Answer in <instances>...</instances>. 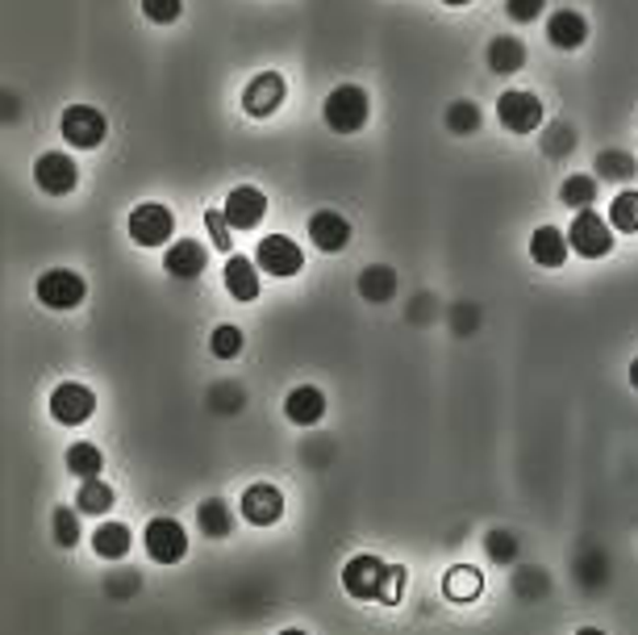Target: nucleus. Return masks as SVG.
I'll list each match as a JSON object with an SVG mask.
<instances>
[{
  "label": "nucleus",
  "mask_w": 638,
  "mask_h": 635,
  "mask_svg": "<svg viewBox=\"0 0 638 635\" xmlns=\"http://www.w3.org/2000/svg\"><path fill=\"white\" fill-rule=\"evenodd\" d=\"M630 389H635V393H638V360L630 364Z\"/></svg>",
  "instance_id": "39"
},
{
  "label": "nucleus",
  "mask_w": 638,
  "mask_h": 635,
  "mask_svg": "<svg viewBox=\"0 0 638 635\" xmlns=\"http://www.w3.org/2000/svg\"><path fill=\"white\" fill-rule=\"evenodd\" d=\"M443 593H447L451 602H475V598L484 593V577H480V569H472V565H451L447 577H443Z\"/></svg>",
  "instance_id": "22"
},
{
  "label": "nucleus",
  "mask_w": 638,
  "mask_h": 635,
  "mask_svg": "<svg viewBox=\"0 0 638 635\" xmlns=\"http://www.w3.org/2000/svg\"><path fill=\"white\" fill-rule=\"evenodd\" d=\"M489 67H493L496 76H514V71L526 67V46L517 43V38L496 34L493 43H489Z\"/></svg>",
  "instance_id": "24"
},
{
  "label": "nucleus",
  "mask_w": 638,
  "mask_h": 635,
  "mask_svg": "<svg viewBox=\"0 0 638 635\" xmlns=\"http://www.w3.org/2000/svg\"><path fill=\"white\" fill-rule=\"evenodd\" d=\"M284 97H289L284 76L280 71H259L247 85V92H243V109H247L250 118H271L276 109L284 105Z\"/></svg>",
  "instance_id": "14"
},
{
  "label": "nucleus",
  "mask_w": 638,
  "mask_h": 635,
  "mask_svg": "<svg viewBox=\"0 0 638 635\" xmlns=\"http://www.w3.org/2000/svg\"><path fill=\"white\" fill-rule=\"evenodd\" d=\"M359 297L371 301V305H384L396 297V272H392L389 264H371L359 272Z\"/></svg>",
  "instance_id": "21"
},
{
  "label": "nucleus",
  "mask_w": 638,
  "mask_h": 635,
  "mask_svg": "<svg viewBox=\"0 0 638 635\" xmlns=\"http://www.w3.org/2000/svg\"><path fill=\"white\" fill-rule=\"evenodd\" d=\"M243 331L238 326H213V335H209V352L217 356V360H238L243 356Z\"/></svg>",
  "instance_id": "30"
},
{
  "label": "nucleus",
  "mask_w": 638,
  "mask_h": 635,
  "mask_svg": "<svg viewBox=\"0 0 638 635\" xmlns=\"http://www.w3.org/2000/svg\"><path fill=\"white\" fill-rule=\"evenodd\" d=\"M609 226L622 234H638V189H622L609 201Z\"/></svg>",
  "instance_id": "27"
},
{
  "label": "nucleus",
  "mask_w": 638,
  "mask_h": 635,
  "mask_svg": "<svg viewBox=\"0 0 638 635\" xmlns=\"http://www.w3.org/2000/svg\"><path fill=\"white\" fill-rule=\"evenodd\" d=\"M310 238L317 252L338 255L350 243V222L338 210H317L310 218Z\"/></svg>",
  "instance_id": "16"
},
{
  "label": "nucleus",
  "mask_w": 638,
  "mask_h": 635,
  "mask_svg": "<svg viewBox=\"0 0 638 635\" xmlns=\"http://www.w3.org/2000/svg\"><path fill=\"white\" fill-rule=\"evenodd\" d=\"M284 419L292 426H317L326 419V393L317 385H296L284 398Z\"/></svg>",
  "instance_id": "17"
},
{
  "label": "nucleus",
  "mask_w": 638,
  "mask_h": 635,
  "mask_svg": "<svg viewBox=\"0 0 638 635\" xmlns=\"http://www.w3.org/2000/svg\"><path fill=\"white\" fill-rule=\"evenodd\" d=\"M255 268L276 276V280H289V276L305 268V252L296 247V238H289V234H268L255 247Z\"/></svg>",
  "instance_id": "3"
},
{
  "label": "nucleus",
  "mask_w": 638,
  "mask_h": 635,
  "mask_svg": "<svg viewBox=\"0 0 638 635\" xmlns=\"http://www.w3.org/2000/svg\"><path fill=\"white\" fill-rule=\"evenodd\" d=\"M101 468H104V452L97 444H71L67 447V472H71V477L92 481V477H101Z\"/></svg>",
  "instance_id": "26"
},
{
  "label": "nucleus",
  "mask_w": 638,
  "mask_h": 635,
  "mask_svg": "<svg viewBox=\"0 0 638 635\" xmlns=\"http://www.w3.org/2000/svg\"><path fill=\"white\" fill-rule=\"evenodd\" d=\"M259 268H255V259L247 255H230L226 259V293L234 301H255L259 297Z\"/></svg>",
  "instance_id": "20"
},
{
  "label": "nucleus",
  "mask_w": 638,
  "mask_h": 635,
  "mask_svg": "<svg viewBox=\"0 0 638 635\" xmlns=\"http://www.w3.org/2000/svg\"><path fill=\"white\" fill-rule=\"evenodd\" d=\"M143 13H146V22L171 25V22H180V13H184V0H143Z\"/></svg>",
  "instance_id": "36"
},
{
  "label": "nucleus",
  "mask_w": 638,
  "mask_h": 635,
  "mask_svg": "<svg viewBox=\"0 0 638 635\" xmlns=\"http://www.w3.org/2000/svg\"><path fill=\"white\" fill-rule=\"evenodd\" d=\"M484 548H489V560H496V565H514L517 560V535H510V531H489Z\"/></svg>",
  "instance_id": "32"
},
{
  "label": "nucleus",
  "mask_w": 638,
  "mask_h": 635,
  "mask_svg": "<svg viewBox=\"0 0 638 635\" xmlns=\"http://www.w3.org/2000/svg\"><path fill=\"white\" fill-rule=\"evenodd\" d=\"M97 410V393L80 381H63L51 393V419L59 426H83Z\"/></svg>",
  "instance_id": "8"
},
{
  "label": "nucleus",
  "mask_w": 638,
  "mask_h": 635,
  "mask_svg": "<svg viewBox=\"0 0 638 635\" xmlns=\"http://www.w3.org/2000/svg\"><path fill=\"white\" fill-rule=\"evenodd\" d=\"M130 548H134V535H130L125 523H101V527L92 531V552L101 560H122Z\"/></svg>",
  "instance_id": "23"
},
{
  "label": "nucleus",
  "mask_w": 638,
  "mask_h": 635,
  "mask_svg": "<svg viewBox=\"0 0 638 635\" xmlns=\"http://www.w3.org/2000/svg\"><path fill=\"white\" fill-rule=\"evenodd\" d=\"M597 171L605 180H630V176H635V159L622 155V151H605L597 159Z\"/></svg>",
  "instance_id": "33"
},
{
  "label": "nucleus",
  "mask_w": 638,
  "mask_h": 635,
  "mask_svg": "<svg viewBox=\"0 0 638 635\" xmlns=\"http://www.w3.org/2000/svg\"><path fill=\"white\" fill-rule=\"evenodd\" d=\"M197 523H201V531H205L209 539H226L230 531H234V510L222 498H205L197 506Z\"/></svg>",
  "instance_id": "25"
},
{
  "label": "nucleus",
  "mask_w": 638,
  "mask_h": 635,
  "mask_svg": "<svg viewBox=\"0 0 638 635\" xmlns=\"http://www.w3.org/2000/svg\"><path fill=\"white\" fill-rule=\"evenodd\" d=\"M280 635H310V632H301V627H284Z\"/></svg>",
  "instance_id": "42"
},
{
  "label": "nucleus",
  "mask_w": 638,
  "mask_h": 635,
  "mask_svg": "<svg viewBox=\"0 0 638 635\" xmlns=\"http://www.w3.org/2000/svg\"><path fill=\"white\" fill-rule=\"evenodd\" d=\"M205 222H209V231H213L217 252H230V231H226V218H222V210H205Z\"/></svg>",
  "instance_id": "38"
},
{
  "label": "nucleus",
  "mask_w": 638,
  "mask_h": 635,
  "mask_svg": "<svg viewBox=\"0 0 638 635\" xmlns=\"http://www.w3.org/2000/svg\"><path fill=\"white\" fill-rule=\"evenodd\" d=\"M171 231H176V218L167 205L159 201H143L138 210L130 213V238L138 247H167L171 243Z\"/></svg>",
  "instance_id": "7"
},
{
  "label": "nucleus",
  "mask_w": 638,
  "mask_h": 635,
  "mask_svg": "<svg viewBox=\"0 0 638 635\" xmlns=\"http://www.w3.org/2000/svg\"><path fill=\"white\" fill-rule=\"evenodd\" d=\"M230 231H255L264 218H268V192L255 189V185H238L222 205Z\"/></svg>",
  "instance_id": "13"
},
{
  "label": "nucleus",
  "mask_w": 638,
  "mask_h": 635,
  "mask_svg": "<svg viewBox=\"0 0 638 635\" xmlns=\"http://www.w3.org/2000/svg\"><path fill=\"white\" fill-rule=\"evenodd\" d=\"M83 297H88V285L71 268H51L38 276V301L46 310H76Z\"/></svg>",
  "instance_id": "10"
},
{
  "label": "nucleus",
  "mask_w": 638,
  "mask_h": 635,
  "mask_svg": "<svg viewBox=\"0 0 638 635\" xmlns=\"http://www.w3.org/2000/svg\"><path fill=\"white\" fill-rule=\"evenodd\" d=\"M547 43L559 46V51H580L589 43V22L580 18L577 9H559L547 18Z\"/></svg>",
  "instance_id": "18"
},
{
  "label": "nucleus",
  "mask_w": 638,
  "mask_h": 635,
  "mask_svg": "<svg viewBox=\"0 0 638 635\" xmlns=\"http://www.w3.org/2000/svg\"><path fill=\"white\" fill-rule=\"evenodd\" d=\"M384 572L389 565L371 552H359L343 565V590L355 598V602H380V590H384Z\"/></svg>",
  "instance_id": "4"
},
{
  "label": "nucleus",
  "mask_w": 638,
  "mask_h": 635,
  "mask_svg": "<svg viewBox=\"0 0 638 635\" xmlns=\"http://www.w3.org/2000/svg\"><path fill=\"white\" fill-rule=\"evenodd\" d=\"M55 544L59 548H76L80 544V519L71 514V506L55 510Z\"/></svg>",
  "instance_id": "34"
},
{
  "label": "nucleus",
  "mask_w": 638,
  "mask_h": 635,
  "mask_svg": "<svg viewBox=\"0 0 638 635\" xmlns=\"http://www.w3.org/2000/svg\"><path fill=\"white\" fill-rule=\"evenodd\" d=\"M238 510H243V519H247L250 527H276L284 519V493H280V486L255 481V486L243 489Z\"/></svg>",
  "instance_id": "12"
},
{
  "label": "nucleus",
  "mask_w": 638,
  "mask_h": 635,
  "mask_svg": "<svg viewBox=\"0 0 638 635\" xmlns=\"http://www.w3.org/2000/svg\"><path fill=\"white\" fill-rule=\"evenodd\" d=\"M322 118H326V126L334 130V134H355V130H363L368 126V118H371L368 92H363L359 85H338L326 97Z\"/></svg>",
  "instance_id": "1"
},
{
  "label": "nucleus",
  "mask_w": 638,
  "mask_h": 635,
  "mask_svg": "<svg viewBox=\"0 0 638 635\" xmlns=\"http://www.w3.org/2000/svg\"><path fill=\"white\" fill-rule=\"evenodd\" d=\"M34 185L46 197H67V192H76V185H80V168H76V159L67 151H46V155H38V164H34Z\"/></svg>",
  "instance_id": "9"
},
{
  "label": "nucleus",
  "mask_w": 638,
  "mask_h": 635,
  "mask_svg": "<svg viewBox=\"0 0 638 635\" xmlns=\"http://www.w3.org/2000/svg\"><path fill=\"white\" fill-rule=\"evenodd\" d=\"M496 122L510 130V134H535L542 126V101L535 92H501L496 101Z\"/></svg>",
  "instance_id": "11"
},
{
  "label": "nucleus",
  "mask_w": 638,
  "mask_h": 635,
  "mask_svg": "<svg viewBox=\"0 0 638 635\" xmlns=\"http://www.w3.org/2000/svg\"><path fill=\"white\" fill-rule=\"evenodd\" d=\"M443 4H451V9H463V4H472V0H443Z\"/></svg>",
  "instance_id": "41"
},
{
  "label": "nucleus",
  "mask_w": 638,
  "mask_h": 635,
  "mask_svg": "<svg viewBox=\"0 0 638 635\" xmlns=\"http://www.w3.org/2000/svg\"><path fill=\"white\" fill-rule=\"evenodd\" d=\"M59 130H63V138H67L71 147L92 151V147H101V143H104V134H109V122H104L101 109H92V105H67V109H63V118H59Z\"/></svg>",
  "instance_id": "5"
},
{
  "label": "nucleus",
  "mask_w": 638,
  "mask_h": 635,
  "mask_svg": "<svg viewBox=\"0 0 638 635\" xmlns=\"http://www.w3.org/2000/svg\"><path fill=\"white\" fill-rule=\"evenodd\" d=\"M143 544L155 565H180L188 556V531L176 519H150L143 531Z\"/></svg>",
  "instance_id": "6"
},
{
  "label": "nucleus",
  "mask_w": 638,
  "mask_h": 635,
  "mask_svg": "<svg viewBox=\"0 0 638 635\" xmlns=\"http://www.w3.org/2000/svg\"><path fill=\"white\" fill-rule=\"evenodd\" d=\"M568 234L556 231V226H538L530 234V259H535L538 268H563L568 264Z\"/></svg>",
  "instance_id": "19"
},
{
  "label": "nucleus",
  "mask_w": 638,
  "mask_h": 635,
  "mask_svg": "<svg viewBox=\"0 0 638 635\" xmlns=\"http://www.w3.org/2000/svg\"><path fill=\"white\" fill-rule=\"evenodd\" d=\"M113 502H117V493H113V486H104L101 477L83 481L80 498H76V506H80L83 514H109V510H113Z\"/></svg>",
  "instance_id": "28"
},
{
  "label": "nucleus",
  "mask_w": 638,
  "mask_h": 635,
  "mask_svg": "<svg viewBox=\"0 0 638 635\" xmlns=\"http://www.w3.org/2000/svg\"><path fill=\"white\" fill-rule=\"evenodd\" d=\"M542 9H547V0H505V13H510L514 22H538Z\"/></svg>",
  "instance_id": "37"
},
{
  "label": "nucleus",
  "mask_w": 638,
  "mask_h": 635,
  "mask_svg": "<svg viewBox=\"0 0 638 635\" xmlns=\"http://www.w3.org/2000/svg\"><path fill=\"white\" fill-rule=\"evenodd\" d=\"M405 586H410V572H405V565H389V572H384V590H380V602H384V606H401Z\"/></svg>",
  "instance_id": "35"
},
{
  "label": "nucleus",
  "mask_w": 638,
  "mask_h": 635,
  "mask_svg": "<svg viewBox=\"0 0 638 635\" xmlns=\"http://www.w3.org/2000/svg\"><path fill=\"white\" fill-rule=\"evenodd\" d=\"M559 201L572 205V210H593V201H597V180H593V176H568L563 189H559Z\"/></svg>",
  "instance_id": "29"
},
{
  "label": "nucleus",
  "mask_w": 638,
  "mask_h": 635,
  "mask_svg": "<svg viewBox=\"0 0 638 635\" xmlns=\"http://www.w3.org/2000/svg\"><path fill=\"white\" fill-rule=\"evenodd\" d=\"M447 130H451V134H475V130H480V109H475L472 101H455V105L447 109Z\"/></svg>",
  "instance_id": "31"
},
{
  "label": "nucleus",
  "mask_w": 638,
  "mask_h": 635,
  "mask_svg": "<svg viewBox=\"0 0 638 635\" xmlns=\"http://www.w3.org/2000/svg\"><path fill=\"white\" fill-rule=\"evenodd\" d=\"M205 264H209V252L205 243H197V238H176L164 252V268L176 280H197V276L205 272Z\"/></svg>",
  "instance_id": "15"
},
{
  "label": "nucleus",
  "mask_w": 638,
  "mask_h": 635,
  "mask_svg": "<svg viewBox=\"0 0 638 635\" xmlns=\"http://www.w3.org/2000/svg\"><path fill=\"white\" fill-rule=\"evenodd\" d=\"M568 247L580 259H605V255L614 252V226H609V218H601L593 210H580L572 218V231H568Z\"/></svg>",
  "instance_id": "2"
},
{
  "label": "nucleus",
  "mask_w": 638,
  "mask_h": 635,
  "mask_svg": "<svg viewBox=\"0 0 638 635\" xmlns=\"http://www.w3.org/2000/svg\"><path fill=\"white\" fill-rule=\"evenodd\" d=\"M577 635H605V632H601V627H580Z\"/></svg>",
  "instance_id": "40"
}]
</instances>
